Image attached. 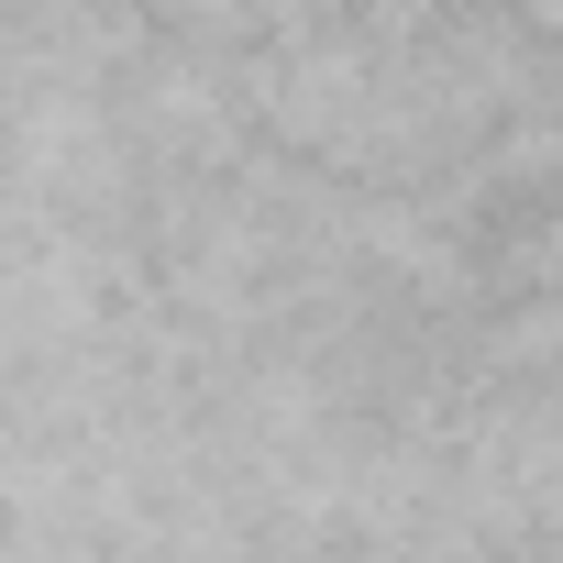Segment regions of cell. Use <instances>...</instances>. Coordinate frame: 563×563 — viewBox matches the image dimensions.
I'll return each instance as SVG.
<instances>
[{"mask_svg": "<svg viewBox=\"0 0 563 563\" xmlns=\"http://www.w3.org/2000/svg\"><path fill=\"white\" fill-rule=\"evenodd\" d=\"M530 12H541V23H552V34H563V0H530Z\"/></svg>", "mask_w": 563, "mask_h": 563, "instance_id": "1", "label": "cell"}]
</instances>
